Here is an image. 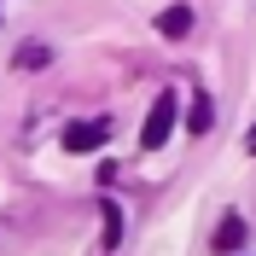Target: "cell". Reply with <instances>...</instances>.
Wrapping results in <instances>:
<instances>
[{
  "label": "cell",
  "instance_id": "obj_1",
  "mask_svg": "<svg viewBox=\"0 0 256 256\" xmlns=\"http://www.w3.org/2000/svg\"><path fill=\"white\" fill-rule=\"evenodd\" d=\"M175 111H180V99H175V94H158V99H152L146 128H140V146H146V152H158V146L175 134Z\"/></svg>",
  "mask_w": 256,
  "mask_h": 256
},
{
  "label": "cell",
  "instance_id": "obj_2",
  "mask_svg": "<svg viewBox=\"0 0 256 256\" xmlns=\"http://www.w3.org/2000/svg\"><path fill=\"white\" fill-rule=\"evenodd\" d=\"M105 134H111V122H70L64 128V152H99V146H105Z\"/></svg>",
  "mask_w": 256,
  "mask_h": 256
},
{
  "label": "cell",
  "instance_id": "obj_3",
  "mask_svg": "<svg viewBox=\"0 0 256 256\" xmlns=\"http://www.w3.org/2000/svg\"><path fill=\"white\" fill-rule=\"evenodd\" d=\"M186 30H192V12H186V6H169V12H158V35H169V41H180Z\"/></svg>",
  "mask_w": 256,
  "mask_h": 256
},
{
  "label": "cell",
  "instance_id": "obj_4",
  "mask_svg": "<svg viewBox=\"0 0 256 256\" xmlns=\"http://www.w3.org/2000/svg\"><path fill=\"white\" fill-rule=\"evenodd\" d=\"M244 244V222L239 216H222V227H216V250H239Z\"/></svg>",
  "mask_w": 256,
  "mask_h": 256
},
{
  "label": "cell",
  "instance_id": "obj_5",
  "mask_svg": "<svg viewBox=\"0 0 256 256\" xmlns=\"http://www.w3.org/2000/svg\"><path fill=\"white\" fill-rule=\"evenodd\" d=\"M99 222H105V244H122V210H116V204H99Z\"/></svg>",
  "mask_w": 256,
  "mask_h": 256
},
{
  "label": "cell",
  "instance_id": "obj_6",
  "mask_svg": "<svg viewBox=\"0 0 256 256\" xmlns=\"http://www.w3.org/2000/svg\"><path fill=\"white\" fill-rule=\"evenodd\" d=\"M210 122H216V111H210V99L198 94V99H192V116H186V128H192V134H204Z\"/></svg>",
  "mask_w": 256,
  "mask_h": 256
},
{
  "label": "cell",
  "instance_id": "obj_7",
  "mask_svg": "<svg viewBox=\"0 0 256 256\" xmlns=\"http://www.w3.org/2000/svg\"><path fill=\"white\" fill-rule=\"evenodd\" d=\"M244 146H250V152H256V128H250V140H244Z\"/></svg>",
  "mask_w": 256,
  "mask_h": 256
}]
</instances>
